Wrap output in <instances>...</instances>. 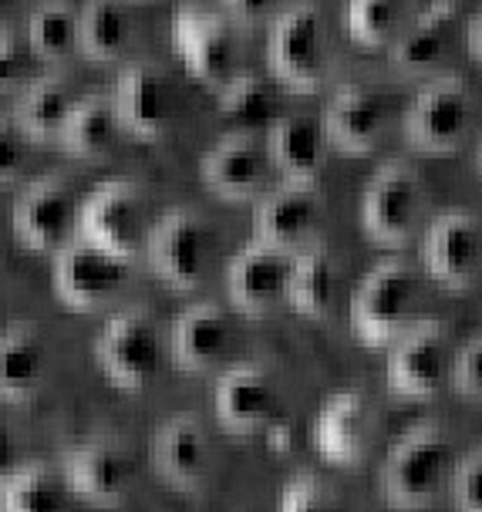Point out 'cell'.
<instances>
[{
	"instance_id": "obj_13",
	"label": "cell",
	"mask_w": 482,
	"mask_h": 512,
	"mask_svg": "<svg viewBox=\"0 0 482 512\" xmlns=\"http://www.w3.org/2000/svg\"><path fill=\"white\" fill-rule=\"evenodd\" d=\"M78 203L75 189L61 176H41L17 192L11 226L24 250L54 253L58 246L75 240L78 233Z\"/></svg>"
},
{
	"instance_id": "obj_32",
	"label": "cell",
	"mask_w": 482,
	"mask_h": 512,
	"mask_svg": "<svg viewBox=\"0 0 482 512\" xmlns=\"http://www.w3.org/2000/svg\"><path fill=\"white\" fill-rule=\"evenodd\" d=\"M24 38L41 64H58L78 54V7L71 0H41L27 17Z\"/></svg>"
},
{
	"instance_id": "obj_40",
	"label": "cell",
	"mask_w": 482,
	"mask_h": 512,
	"mask_svg": "<svg viewBox=\"0 0 482 512\" xmlns=\"http://www.w3.org/2000/svg\"><path fill=\"white\" fill-rule=\"evenodd\" d=\"M220 4H223V17L230 24L257 27V24L274 21L277 11L287 4V0H220Z\"/></svg>"
},
{
	"instance_id": "obj_11",
	"label": "cell",
	"mask_w": 482,
	"mask_h": 512,
	"mask_svg": "<svg viewBox=\"0 0 482 512\" xmlns=\"http://www.w3.org/2000/svg\"><path fill=\"white\" fill-rule=\"evenodd\" d=\"M169 41L183 68L203 85L216 88L236 71V34L223 11L186 0L172 11Z\"/></svg>"
},
{
	"instance_id": "obj_12",
	"label": "cell",
	"mask_w": 482,
	"mask_h": 512,
	"mask_svg": "<svg viewBox=\"0 0 482 512\" xmlns=\"http://www.w3.org/2000/svg\"><path fill=\"white\" fill-rule=\"evenodd\" d=\"M472 118L469 85L459 75H439L418 88L402 115L405 142L418 152H452L466 139Z\"/></svg>"
},
{
	"instance_id": "obj_2",
	"label": "cell",
	"mask_w": 482,
	"mask_h": 512,
	"mask_svg": "<svg viewBox=\"0 0 482 512\" xmlns=\"http://www.w3.org/2000/svg\"><path fill=\"white\" fill-rule=\"evenodd\" d=\"M267 68L290 91H317L331 71V38L317 0H290L267 31Z\"/></svg>"
},
{
	"instance_id": "obj_1",
	"label": "cell",
	"mask_w": 482,
	"mask_h": 512,
	"mask_svg": "<svg viewBox=\"0 0 482 512\" xmlns=\"http://www.w3.org/2000/svg\"><path fill=\"white\" fill-rule=\"evenodd\" d=\"M456 452L442 422H415L388 448L381 465V496L395 509H425L449 486Z\"/></svg>"
},
{
	"instance_id": "obj_25",
	"label": "cell",
	"mask_w": 482,
	"mask_h": 512,
	"mask_svg": "<svg viewBox=\"0 0 482 512\" xmlns=\"http://www.w3.org/2000/svg\"><path fill=\"white\" fill-rule=\"evenodd\" d=\"M48 337L38 320H11L0 331V398L21 405L41 391L48 378Z\"/></svg>"
},
{
	"instance_id": "obj_4",
	"label": "cell",
	"mask_w": 482,
	"mask_h": 512,
	"mask_svg": "<svg viewBox=\"0 0 482 512\" xmlns=\"http://www.w3.org/2000/svg\"><path fill=\"white\" fill-rule=\"evenodd\" d=\"M149 199L132 179H105L78 203L81 240L135 263L149 236Z\"/></svg>"
},
{
	"instance_id": "obj_36",
	"label": "cell",
	"mask_w": 482,
	"mask_h": 512,
	"mask_svg": "<svg viewBox=\"0 0 482 512\" xmlns=\"http://www.w3.org/2000/svg\"><path fill=\"white\" fill-rule=\"evenodd\" d=\"M280 512H344L331 482L314 472H300L280 492Z\"/></svg>"
},
{
	"instance_id": "obj_31",
	"label": "cell",
	"mask_w": 482,
	"mask_h": 512,
	"mask_svg": "<svg viewBox=\"0 0 482 512\" xmlns=\"http://www.w3.org/2000/svg\"><path fill=\"white\" fill-rule=\"evenodd\" d=\"M71 489L58 465L21 462L0 482V512H68Z\"/></svg>"
},
{
	"instance_id": "obj_5",
	"label": "cell",
	"mask_w": 482,
	"mask_h": 512,
	"mask_svg": "<svg viewBox=\"0 0 482 512\" xmlns=\"http://www.w3.org/2000/svg\"><path fill=\"white\" fill-rule=\"evenodd\" d=\"M213 226L203 213L189 206L169 209L149 226L145 236V260L152 273L172 290H196L213 267Z\"/></svg>"
},
{
	"instance_id": "obj_43",
	"label": "cell",
	"mask_w": 482,
	"mask_h": 512,
	"mask_svg": "<svg viewBox=\"0 0 482 512\" xmlns=\"http://www.w3.org/2000/svg\"><path fill=\"white\" fill-rule=\"evenodd\" d=\"M479 172H482V139H479Z\"/></svg>"
},
{
	"instance_id": "obj_26",
	"label": "cell",
	"mask_w": 482,
	"mask_h": 512,
	"mask_svg": "<svg viewBox=\"0 0 482 512\" xmlns=\"http://www.w3.org/2000/svg\"><path fill=\"white\" fill-rule=\"evenodd\" d=\"M263 152L287 182H314L327 159V139L321 122L307 115H277L263 135Z\"/></svg>"
},
{
	"instance_id": "obj_37",
	"label": "cell",
	"mask_w": 482,
	"mask_h": 512,
	"mask_svg": "<svg viewBox=\"0 0 482 512\" xmlns=\"http://www.w3.org/2000/svg\"><path fill=\"white\" fill-rule=\"evenodd\" d=\"M449 492L459 512H482V448L456 459L449 475Z\"/></svg>"
},
{
	"instance_id": "obj_7",
	"label": "cell",
	"mask_w": 482,
	"mask_h": 512,
	"mask_svg": "<svg viewBox=\"0 0 482 512\" xmlns=\"http://www.w3.org/2000/svg\"><path fill=\"white\" fill-rule=\"evenodd\" d=\"M132 263L122 256L102 250V246L81 240H68L65 246L51 253V290L71 310H102L112 304L115 297H122V290L129 287Z\"/></svg>"
},
{
	"instance_id": "obj_39",
	"label": "cell",
	"mask_w": 482,
	"mask_h": 512,
	"mask_svg": "<svg viewBox=\"0 0 482 512\" xmlns=\"http://www.w3.org/2000/svg\"><path fill=\"white\" fill-rule=\"evenodd\" d=\"M27 155H31V139L17 128L14 118L0 115V186L21 179Z\"/></svg>"
},
{
	"instance_id": "obj_34",
	"label": "cell",
	"mask_w": 482,
	"mask_h": 512,
	"mask_svg": "<svg viewBox=\"0 0 482 512\" xmlns=\"http://www.w3.org/2000/svg\"><path fill=\"white\" fill-rule=\"evenodd\" d=\"M344 27L351 41L381 48L398 31V0H344Z\"/></svg>"
},
{
	"instance_id": "obj_8",
	"label": "cell",
	"mask_w": 482,
	"mask_h": 512,
	"mask_svg": "<svg viewBox=\"0 0 482 512\" xmlns=\"http://www.w3.org/2000/svg\"><path fill=\"white\" fill-rule=\"evenodd\" d=\"M122 135L139 142H159L172 132L179 118V88L172 75L156 61H132L118 71L108 95Z\"/></svg>"
},
{
	"instance_id": "obj_17",
	"label": "cell",
	"mask_w": 482,
	"mask_h": 512,
	"mask_svg": "<svg viewBox=\"0 0 482 512\" xmlns=\"http://www.w3.org/2000/svg\"><path fill=\"white\" fill-rule=\"evenodd\" d=\"M290 256L277 246L250 240L226 267V294L230 304L247 317H263L280 304H287Z\"/></svg>"
},
{
	"instance_id": "obj_33",
	"label": "cell",
	"mask_w": 482,
	"mask_h": 512,
	"mask_svg": "<svg viewBox=\"0 0 482 512\" xmlns=\"http://www.w3.org/2000/svg\"><path fill=\"white\" fill-rule=\"evenodd\" d=\"M216 108L236 132H257L274 122V91L253 71H233L216 85Z\"/></svg>"
},
{
	"instance_id": "obj_20",
	"label": "cell",
	"mask_w": 482,
	"mask_h": 512,
	"mask_svg": "<svg viewBox=\"0 0 482 512\" xmlns=\"http://www.w3.org/2000/svg\"><path fill=\"white\" fill-rule=\"evenodd\" d=\"M314 442L324 459L358 465L375 442V411L361 388L331 395L314 418Z\"/></svg>"
},
{
	"instance_id": "obj_42",
	"label": "cell",
	"mask_w": 482,
	"mask_h": 512,
	"mask_svg": "<svg viewBox=\"0 0 482 512\" xmlns=\"http://www.w3.org/2000/svg\"><path fill=\"white\" fill-rule=\"evenodd\" d=\"M466 48H469L472 58L482 64V4L472 11L469 24H466Z\"/></svg>"
},
{
	"instance_id": "obj_41",
	"label": "cell",
	"mask_w": 482,
	"mask_h": 512,
	"mask_svg": "<svg viewBox=\"0 0 482 512\" xmlns=\"http://www.w3.org/2000/svg\"><path fill=\"white\" fill-rule=\"evenodd\" d=\"M21 435H17V422L7 411V401L0 398V482L21 465Z\"/></svg>"
},
{
	"instance_id": "obj_6",
	"label": "cell",
	"mask_w": 482,
	"mask_h": 512,
	"mask_svg": "<svg viewBox=\"0 0 482 512\" xmlns=\"http://www.w3.org/2000/svg\"><path fill=\"white\" fill-rule=\"evenodd\" d=\"M95 361L108 384L122 391H142L162 368V331L152 310L122 307L105 320L95 341Z\"/></svg>"
},
{
	"instance_id": "obj_24",
	"label": "cell",
	"mask_w": 482,
	"mask_h": 512,
	"mask_svg": "<svg viewBox=\"0 0 482 512\" xmlns=\"http://www.w3.org/2000/svg\"><path fill=\"white\" fill-rule=\"evenodd\" d=\"M459 24L456 0H429L415 21L391 38V64L402 75H429L445 61Z\"/></svg>"
},
{
	"instance_id": "obj_3",
	"label": "cell",
	"mask_w": 482,
	"mask_h": 512,
	"mask_svg": "<svg viewBox=\"0 0 482 512\" xmlns=\"http://www.w3.org/2000/svg\"><path fill=\"white\" fill-rule=\"evenodd\" d=\"M422 283L412 263L402 256H385L371 267L348 300L351 334L368 347H385L415 320Z\"/></svg>"
},
{
	"instance_id": "obj_19",
	"label": "cell",
	"mask_w": 482,
	"mask_h": 512,
	"mask_svg": "<svg viewBox=\"0 0 482 512\" xmlns=\"http://www.w3.org/2000/svg\"><path fill=\"white\" fill-rule=\"evenodd\" d=\"M317 219H321V203H317L314 182H284L257 199L253 240L297 253L300 246L314 243Z\"/></svg>"
},
{
	"instance_id": "obj_9",
	"label": "cell",
	"mask_w": 482,
	"mask_h": 512,
	"mask_svg": "<svg viewBox=\"0 0 482 512\" xmlns=\"http://www.w3.org/2000/svg\"><path fill=\"white\" fill-rule=\"evenodd\" d=\"M449 327L435 317H415L395 341L388 344L385 381L402 398H432L449 384L452 371Z\"/></svg>"
},
{
	"instance_id": "obj_10",
	"label": "cell",
	"mask_w": 482,
	"mask_h": 512,
	"mask_svg": "<svg viewBox=\"0 0 482 512\" xmlns=\"http://www.w3.org/2000/svg\"><path fill=\"white\" fill-rule=\"evenodd\" d=\"M422 199L425 186L412 162L388 159L385 166L375 169L361 192L358 219L365 233L381 246H402L412 240L418 219H422Z\"/></svg>"
},
{
	"instance_id": "obj_29",
	"label": "cell",
	"mask_w": 482,
	"mask_h": 512,
	"mask_svg": "<svg viewBox=\"0 0 482 512\" xmlns=\"http://www.w3.org/2000/svg\"><path fill=\"white\" fill-rule=\"evenodd\" d=\"M135 41V21L125 0H85L78 7V54L92 61H122Z\"/></svg>"
},
{
	"instance_id": "obj_21",
	"label": "cell",
	"mask_w": 482,
	"mask_h": 512,
	"mask_svg": "<svg viewBox=\"0 0 482 512\" xmlns=\"http://www.w3.org/2000/svg\"><path fill=\"white\" fill-rule=\"evenodd\" d=\"M213 411L230 432H257L277 411L274 378L257 361L230 364L213 384Z\"/></svg>"
},
{
	"instance_id": "obj_27",
	"label": "cell",
	"mask_w": 482,
	"mask_h": 512,
	"mask_svg": "<svg viewBox=\"0 0 482 512\" xmlns=\"http://www.w3.org/2000/svg\"><path fill=\"white\" fill-rule=\"evenodd\" d=\"M338 300V260L324 243H307L290 256L287 304L304 317H327Z\"/></svg>"
},
{
	"instance_id": "obj_35",
	"label": "cell",
	"mask_w": 482,
	"mask_h": 512,
	"mask_svg": "<svg viewBox=\"0 0 482 512\" xmlns=\"http://www.w3.org/2000/svg\"><path fill=\"white\" fill-rule=\"evenodd\" d=\"M38 58L24 31L14 24H0V95H17L27 81L38 75Z\"/></svg>"
},
{
	"instance_id": "obj_15",
	"label": "cell",
	"mask_w": 482,
	"mask_h": 512,
	"mask_svg": "<svg viewBox=\"0 0 482 512\" xmlns=\"http://www.w3.org/2000/svg\"><path fill=\"white\" fill-rule=\"evenodd\" d=\"M71 496H81L95 506H118L132 489V459L112 435H95L78 445H68L58 459Z\"/></svg>"
},
{
	"instance_id": "obj_23",
	"label": "cell",
	"mask_w": 482,
	"mask_h": 512,
	"mask_svg": "<svg viewBox=\"0 0 482 512\" xmlns=\"http://www.w3.org/2000/svg\"><path fill=\"white\" fill-rule=\"evenodd\" d=\"M388 125V105L365 85H341L324 105L321 132L327 145L351 155H365L381 142Z\"/></svg>"
},
{
	"instance_id": "obj_14",
	"label": "cell",
	"mask_w": 482,
	"mask_h": 512,
	"mask_svg": "<svg viewBox=\"0 0 482 512\" xmlns=\"http://www.w3.org/2000/svg\"><path fill=\"white\" fill-rule=\"evenodd\" d=\"M422 267L449 290H466L482 263V226L469 209H442L422 233Z\"/></svg>"
},
{
	"instance_id": "obj_38",
	"label": "cell",
	"mask_w": 482,
	"mask_h": 512,
	"mask_svg": "<svg viewBox=\"0 0 482 512\" xmlns=\"http://www.w3.org/2000/svg\"><path fill=\"white\" fill-rule=\"evenodd\" d=\"M449 381L462 398L482 401V334L469 337L466 344L452 351Z\"/></svg>"
},
{
	"instance_id": "obj_30",
	"label": "cell",
	"mask_w": 482,
	"mask_h": 512,
	"mask_svg": "<svg viewBox=\"0 0 482 512\" xmlns=\"http://www.w3.org/2000/svg\"><path fill=\"white\" fill-rule=\"evenodd\" d=\"M118 139H122V128H118V118L112 112L108 95H81L75 98V105H71V112L54 142L68 155H75V159L95 162L105 159L115 149Z\"/></svg>"
},
{
	"instance_id": "obj_22",
	"label": "cell",
	"mask_w": 482,
	"mask_h": 512,
	"mask_svg": "<svg viewBox=\"0 0 482 512\" xmlns=\"http://www.w3.org/2000/svg\"><path fill=\"white\" fill-rule=\"evenodd\" d=\"M233 344L230 314L216 300H196L169 327V354L176 368L206 374L226 358Z\"/></svg>"
},
{
	"instance_id": "obj_18",
	"label": "cell",
	"mask_w": 482,
	"mask_h": 512,
	"mask_svg": "<svg viewBox=\"0 0 482 512\" xmlns=\"http://www.w3.org/2000/svg\"><path fill=\"white\" fill-rule=\"evenodd\" d=\"M152 465L179 489H199L213 469V445L196 411H176L152 432Z\"/></svg>"
},
{
	"instance_id": "obj_28",
	"label": "cell",
	"mask_w": 482,
	"mask_h": 512,
	"mask_svg": "<svg viewBox=\"0 0 482 512\" xmlns=\"http://www.w3.org/2000/svg\"><path fill=\"white\" fill-rule=\"evenodd\" d=\"M71 105H75V95H71L68 78L54 75V71H38L17 91L11 118L31 142H51L58 139Z\"/></svg>"
},
{
	"instance_id": "obj_16",
	"label": "cell",
	"mask_w": 482,
	"mask_h": 512,
	"mask_svg": "<svg viewBox=\"0 0 482 512\" xmlns=\"http://www.w3.org/2000/svg\"><path fill=\"white\" fill-rule=\"evenodd\" d=\"M267 152L257 132H236L230 128L220 135L199 159V179L213 196L226 199V203H247L257 199L263 182H267Z\"/></svg>"
}]
</instances>
